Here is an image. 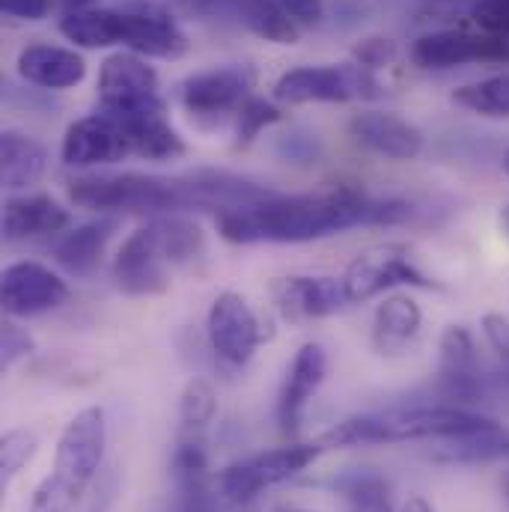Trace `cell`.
I'll return each mask as SVG.
<instances>
[{
	"label": "cell",
	"instance_id": "5b68a950",
	"mask_svg": "<svg viewBox=\"0 0 509 512\" xmlns=\"http://www.w3.org/2000/svg\"><path fill=\"white\" fill-rule=\"evenodd\" d=\"M382 84L370 69L358 63L340 66H301L289 69L274 81V99L280 105H310V102H355L379 99Z\"/></svg>",
	"mask_w": 509,
	"mask_h": 512
},
{
	"label": "cell",
	"instance_id": "f546056e",
	"mask_svg": "<svg viewBox=\"0 0 509 512\" xmlns=\"http://www.w3.org/2000/svg\"><path fill=\"white\" fill-rule=\"evenodd\" d=\"M277 120H280V108L277 105H271V102H265L259 96H251L236 111V146H248L262 128L277 123Z\"/></svg>",
	"mask_w": 509,
	"mask_h": 512
},
{
	"label": "cell",
	"instance_id": "6da1fadb",
	"mask_svg": "<svg viewBox=\"0 0 509 512\" xmlns=\"http://www.w3.org/2000/svg\"><path fill=\"white\" fill-rule=\"evenodd\" d=\"M411 206L399 200H370L352 188L325 194H265L254 203L230 206L215 215L218 233L233 245H301L361 224H399Z\"/></svg>",
	"mask_w": 509,
	"mask_h": 512
},
{
	"label": "cell",
	"instance_id": "74e56055",
	"mask_svg": "<svg viewBox=\"0 0 509 512\" xmlns=\"http://www.w3.org/2000/svg\"><path fill=\"white\" fill-rule=\"evenodd\" d=\"M66 6V12H75V9H93L96 0H60Z\"/></svg>",
	"mask_w": 509,
	"mask_h": 512
},
{
	"label": "cell",
	"instance_id": "2e32d148",
	"mask_svg": "<svg viewBox=\"0 0 509 512\" xmlns=\"http://www.w3.org/2000/svg\"><path fill=\"white\" fill-rule=\"evenodd\" d=\"M158 96V75L137 54H111L99 69V108H123Z\"/></svg>",
	"mask_w": 509,
	"mask_h": 512
},
{
	"label": "cell",
	"instance_id": "8992f818",
	"mask_svg": "<svg viewBox=\"0 0 509 512\" xmlns=\"http://www.w3.org/2000/svg\"><path fill=\"white\" fill-rule=\"evenodd\" d=\"M393 286H417L432 289L435 280H429L402 245H376L364 254H358L349 268L343 271V289L349 304H364L376 295H382Z\"/></svg>",
	"mask_w": 509,
	"mask_h": 512
},
{
	"label": "cell",
	"instance_id": "9c48e42d",
	"mask_svg": "<svg viewBox=\"0 0 509 512\" xmlns=\"http://www.w3.org/2000/svg\"><path fill=\"white\" fill-rule=\"evenodd\" d=\"M170 262L158 245L152 224L128 233L114 256V280L131 298H149L170 289Z\"/></svg>",
	"mask_w": 509,
	"mask_h": 512
},
{
	"label": "cell",
	"instance_id": "ac0fdd59",
	"mask_svg": "<svg viewBox=\"0 0 509 512\" xmlns=\"http://www.w3.org/2000/svg\"><path fill=\"white\" fill-rule=\"evenodd\" d=\"M18 75L42 90H69L87 78V63L78 51L60 45H27L15 63Z\"/></svg>",
	"mask_w": 509,
	"mask_h": 512
},
{
	"label": "cell",
	"instance_id": "b9f144b4",
	"mask_svg": "<svg viewBox=\"0 0 509 512\" xmlns=\"http://www.w3.org/2000/svg\"><path fill=\"white\" fill-rule=\"evenodd\" d=\"M274 512H310V510H298V507H277Z\"/></svg>",
	"mask_w": 509,
	"mask_h": 512
},
{
	"label": "cell",
	"instance_id": "ab89813d",
	"mask_svg": "<svg viewBox=\"0 0 509 512\" xmlns=\"http://www.w3.org/2000/svg\"><path fill=\"white\" fill-rule=\"evenodd\" d=\"M358 512H390V510H387V504H370V507H361Z\"/></svg>",
	"mask_w": 509,
	"mask_h": 512
},
{
	"label": "cell",
	"instance_id": "8fae6325",
	"mask_svg": "<svg viewBox=\"0 0 509 512\" xmlns=\"http://www.w3.org/2000/svg\"><path fill=\"white\" fill-rule=\"evenodd\" d=\"M254 81V69L248 66H215L185 78L179 99L194 114H227L239 111L254 96Z\"/></svg>",
	"mask_w": 509,
	"mask_h": 512
},
{
	"label": "cell",
	"instance_id": "4fadbf2b",
	"mask_svg": "<svg viewBox=\"0 0 509 512\" xmlns=\"http://www.w3.org/2000/svg\"><path fill=\"white\" fill-rule=\"evenodd\" d=\"M328 376V355L319 343H304L289 370H286V379L283 387L277 393V423H280V432L286 435H295L304 423V414H307V405L310 399L316 396V390L322 387Z\"/></svg>",
	"mask_w": 509,
	"mask_h": 512
},
{
	"label": "cell",
	"instance_id": "cb8c5ba5",
	"mask_svg": "<svg viewBox=\"0 0 509 512\" xmlns=\"http://www.w3.org/2000/svg\"><path fill=\"white\" fill-rule=\"evenodd\" d=\"M218 414V393L206 379H191L179 399V441H206V429Z\"/></svg>",
	"mask_w": 509,
	"mask_h": 512
},
{
	"label": "cell",
	"instance_id": "1f68e13d",
	"mask_svg": "<svg viewBox=\"0 0 509 512\" xmlns=\"http://www.w3.org/2000/svg\"><path fill=\"white\" fill-rule=\"evenodd\" d=\"M474 21L483 33L492 36H509V0H477Z\"/></svg>",
	"mask_w": 509,
	"mask_h": 512
},
{
	"label": "cell",
	"instance_id": "484cf974",
	"mask_svg": "<svg viewBox=\"0 0 509 512\" xmlns=\"http://www.w3.org/2000/svg\"><path fill=\"white\" fill-rule=\"evenodd\" d=\"M453 102L465 111L480 114V117L509 120V72L459 87L453 93Z\"/></svg>",
	"mask_w": 509,
	"mask_h": 512
},
{
	"label": "cell",
	"instance_id": "d4e9b609",
	"mask_svg": "<svg viewBox=\"0 0 509 512\" xmlns=\"http://www.w3.org/2000/svg\"><path fill=\"white\" fill-rule=\"evenodd\" d=\"M242 24L254 36L274 45H295L301 39V27L277 0H242Z\"/></svg>",
	"mask_w": 509,
	"mask_h": 512
},
{
	"label": "cell",
	"instance_id": "e0dca14e",
	"mask_svg": "<svg viewBox=\"0 0 509 512\" xmlns=\"http://www.w3.org/2000/svg\"><path fill=\"white\" fill-rule=\"evenodd\" d=\"M123 15H126L123 48H128L131 54L161 57V60H173V57L185 54L188 39L170 15L149 9V6L123 9Z\"/></svg>",
	"mask_w": 509,
	"mask_h": 512
},
{
	"label": "cell",
	"instance_id": "60d3db41",
	"mask_svg": "<svg viewBox=\"0 0 509 512\" xmlns=\"http://www.w3.org/2000/svg\"><path fill=\"white\" fill-rule=\"evenodd\" d=\"M501 489H504V501H507V510H509V471L504 474V480H501Z\"/></svg>",
	"mask_w": 509,
	"mask_h": 512
},
{
	"label": "cell",
	"instance_id": "7a4b0ae2",
	"mask_svg": "<svg viewBox=\"0 0 509 512\" xmlns=\"http://www.w3.org/2000/svg\"><path fill=\"white\" fill-rule=\"evenodd\" d=\"M504 429L498 420L456 408V405H417L387 414H361L340 420L328 432H322L316 441L322 450H343L358 444H396V441H420V438H438V441H459L483 432Z\"/></svg>",
	"mask_w": 509,
	"mask_h": 512
},
{
	"label": "cell",
	"instance_id": "d6986e66",
	"mask_svg": "<svg viewBox=\"0 0 509 512\" xmlns=\"http://www.w3.org/2000/svg\"><path fill=\"white\" fill-rule=\"evenodd\" d=\"M48 167V152L39 140L21 131H3L0 137V176L9 194L33 188Z\"/></svg>",
	"mask_w": 509,
	"mask_h": 512
},
{
	"label": "cell",
	"instance_id": "7402d4cb",
	"mask_svg": "<svg viewBox=\"0 0 509 512\" xmlns=\"http://www.w3.org/2000/svg\"><path fill=\"white\" fill-rule=\"evenodd\" d=\"M60 33L81 48L123 45L126 15L123 9H75L60 18Z\"/></svg>",
	"mask_w": 509,
	"mask_h": 512
},
{
	"label": "cell",
	"instance_id": "ffe728a7",
	"mask_svg": "<svg viewBox=\"0 0 509 512\" xmlns=\"http://www.w3.org/2000/svg\"><path fill=\"white\" fill-rule=\"evenodd\" d=\"M423 313L411 295H390L373 316V346L379 355H399L420 334Z\"/></svg>",
	"mask_w": 509,
	"mask_h": 512
},
{
	"label": "cell",
	"instance_id": "52a82bcc",
	"mask_svg": "<svg viewBox=\"0 0 509 512\" xmlns=\"http://www.w3.org/2000/svg\"><path fill=\"white\" fill-rule=\"evenodd\" d=\"M206 334H209L212 352L230 367H245L265 340L262 322L254 313V307L248 304V298L230 289L215 295L206 313Z\"/></svg>",
	"mask_w": 509,
	"mask_h": 512
},
{
	"label": "cell",
	"instance_id": "ba28073f",
	"mask_svg": "<svg viewBox=\"0 0 509 512\" xmlns=\"http://www.w3.org/2000/svg\"><path fill=\"white\" fill-rule=\"evenodd\" d=\"M69 298V283L42 262L18 259L3 268L0 301L9 319H30L57 310Z\"/></svg>",
	"mask_w": 509,
	"mask_h": 512
},
{
	"label": "cell",
	"instance_id": "f35d334b",
	"mask_svg": "<svg viewBox=\"0 0 509 512\" xmlns=\"http://www.w3.org/2000/svg\"><path fill=\"white\" fill-rule=\"evenodd\" d=\"M501 230L509 236V203L501 209Z\"/></svg>",
	"mask_w": 509,
	"mask_h": 512
},
{
	"label": "cell",
	"instance_id": "603a6c76",
	"mask_svg": "<svg viewBox=\"0 0 509 512\" xmlns=\"http://www.w3.org/2000/svg\"><path fill=\"white\" fill-rule=\"evenodd\" d=\"M152 230L158 236V245L167 256V262L176 268V265H191L194 259H200L206 251V242H203V230L188 221V218H179V215H155L152 221Z\"/></svg>",
	"mask_w": 509,
	"mask_h": 512
},
{
	"label": "cell",
	"instance_id": "4dcf8cb0",
	"mask_svg": "<svg viewBox=\"0 0 509 512\" xmlns=\"http://www.w3.org/2000/svg\"><path fill=\"white\" fill-rule=\"evenodd\" d=\"M33 349H36L33 337H30L21 325H15L12 319H6V322H3V355H0L3 370H12V367H15L21 358H27Z\"/></svg>",
	"mask_w": 509,
	"mask_h": 512
},
{
	"label": "cell",
	"instance_id": "e575fe53",
	"mask_svg": "<svg viewBox=\"0 0 509 512\" xmlns=\"http://www.w3.org/2000/svg\"><path fill=\"white\" fill-rule=\"evenodd\" d=\"M483 337H486V343L495 349V355L498 358H504L509 361V322L501 316V313H486L483 316Z\"/></svg>",
	"mask_w": 509,
	"mask_h": 512
},
{
	"label": "cell",
	"instance_id": "7c38bea8",
	"mask_svg": "<svg viewBox=\"0 0 509 512\" xmlns=\"http://www.w3.org/2000/svg\"><path fill=\"white\" fill-rule=\"evenodd\" d=\"M131 155L128 137L123 128L117 126L111 117H105L102 111L75 120L66 128L63 146H60V158L69 167H102V164H117Z\"/></svg>",
	"mask_w": 509,
	"mask_h": 512
},
{
	"label": "cell",
	"instance_id": "ee69618b",
	"mask_svg": "<svg viewBox=\"0 0 509 512\" xmlns=\"http://www.w3.org/2000/svg\"><path fill=\"white\" fill-rule=\"evenodd\" d=\"M93 512H105V504H102V507L96 504V507H93Z\"/></svg>",
	"mask_w": 509,
	"mask_h": 512
},
{
	"label": "cell",
	"instance_id": "44dd1931",
	"mask_svg": "<svg viewBox=\"0 0 509 512\" xmlns=\"http://www.w3.org/2000/svg\"><path fill=\"white\" fill-rule=\"evenodd\" d=\"M117 221H90V224H78L69 233L60 236V242L54 245V256L57 262L75 274V277H87L99 268L102 256H105V245L114 233Z\"/></svg>",
	"mask_w": 509,
	"mask_h": 512
},
{
	"label": "cell",
	"instance_id": "83f0119b",
	"mask_svg": "<svg viewBox=\"0 0 509 512\" xmlns=\"http://www.w3.org/2000/svg\"><path fill=\"white\" fill-rule=\"evenodd\" d=\"M474 337L465 325H447L441 334V370L450 379H465L474 367Z\"/></svg>",
	"mask_w": 509,
	"mask_h": 512
},
{
	"label": "cell",
	"instance_id": "f1b7e54d",
	"mask_svg": "<svg viewBox=\"0 0 509 512\" xmlns=\"http://www.w3.org/2000/svg\"><path fill=\"white\" fill-rule=\"evenodd\" d=\"M450 459L459 462H477V459H498L509 456V432H483V435H471V438H459L450 441Z\"/></svg>",
	"mask_w": 509,
	"mask_h": 512
},
{
	"label": "cell",
	"instance_id": "d590c367",
	"mask_svg": "<svg viewBox=\"0 0 509 512\" xmlns=\"http://www.w3.org/2000/svg\"><path fill=\"white\" fill-rule=\"evenodd\" d=\"M0 9L21 21H42L51 12V0H0Z\"/></svg>",
	"mask_w": 509,
	"mask_h": 512
},
{
	"label": "cell",
	"instance_id": "277c9868",
	"mask_svg": "<svg viewBox=\"0 0 509 512\" xmlns=\"http://www.w3.org/2000/svg\"><path fill=\"white\" fill-rule=\"evenodd\" d=\"M322 453L325 450L319 441L289 444V447L256 453V456L227 465L218 474V489L230 504H251L262 492H268V489L298 477L301 471H307Z\"/></svg>",
	"mask_w": 509,
	"mask_h": 512
},
{
	"label": "cell",
	"instance_id": "7bdbcfd3",
	"mask_svg": "<svg viewBox=\"0 0 509 512\" xmlns=\"http://www.w3.org/2000/svg\"><path fill=\"white\" fill-rule=\"evenodd\" d=\"M504 170H507V176H509V149L504 152Z\"/></svg>",
	"mask_w": 509,
	"mask_h": 512
},
{
	"label": "cell",
	"instance_id": "9a60e30c",
	"mask_svg": "<svg viewBox=\"0 0 509 512\" xmlns=\"http://www.w3.org/2000/svg\"><path fill=\"white\" fill-rule=\"evenodd\" d=\"M69 209L51 194H18L3 203V239L24 242L54 236L69 227Z\"/></svg>",
	"mask_w": 509,
	"mask_h": 512
},
{
	"label": "cell",
	"instance_id": "d6a6232c",
	"mask_svg": "<svg viewBox=\"0 0 509 512\" xmlns=\"http://www.w3.org/2000/svg\"><path fill=\"white\" fill-rule=\"evenodd\" d=\"M396 60V42L382 39V36H373V39H364L358 48H355V63L364 66V69H384Z\"/></svg>",
	"mask_w": 509,
	"mask_h": 512
},
{
	"label": "cell",
	"instance_id": "8d00e7d4",
	"mask_svg": "<svg viewBox=\"0 0 509 512\" xmlns=\"http://www.w3.org/2000/svg\"><path fill=\"white\" fill-rule=\"evenodd\" d=\"M402 512H435V510H432V504H429L426 498H420V495H411V498L402 504Z\"/></svg>",
	"mask_w": 509,
	"mask_h": 512
},
{
	"label": "cell",
	"instance_id": "5bb4252c",
	"mask_svg": "<svg viewBox=\"0 0 509 512\" xmlns=\"http://www.w3.org/2000/svg\"><path fill=\"white\" fill-rule=\"evenodd\" d=\"M349 134L367 152L387 161H414L423 152V131L384 111H361L349 120Z\"/></svg>",
	"mask_w": 509,
	"mask_h": 512
},
{
	"label": "cell",
	"instance_id": "30bf717a",
	"mask_svg": "<svg viewBox=\"0 0 509 512\" xmlns=\"http://www.w3.org/2000/svg\"><path fill=\"white\" fill-rule=\"evenodd\" d=\"M271 298L283 319L289 322H310L334 316L349 304L343 277H325V274H292L280 277L271 286Z\"/></svg>",
	"mask_w": 509,
	"mask_h": 512
},
{
	"label": "cell",
	"instance_id": "836d02e7",
	"mask_svg": "<svg viewBox=\"0 0 509 512\" xmlns=\"http://www.w3.org/2000/svg\"><path fill=\"white\" fill-rule=\"evenodd\" d=\"M298 27H316L325 18V0H277Z\"/></svg>",
	"mask_w": 509,
	"mask_h": 512
},
{
	"label": "cell",
	"instance_id": "4316f807",
	"mask_svg": "<svg viewBox=\"0 0 509 512\" xmlns=\"http://www.w3.org/2000/svg\"><path fill=\"white\" fill-rule=\"evenodd\" d=\"M39 438L30 429H9L0 441V480L3 492L15 483V477L27 468V462L36 456Z\"/></svg>",
	"mask_w": 509,
	"mask_h": 512
},
{
	"label": "cell",
	"instance_id": "3957f363",
	"mask_svg": "<svg viewBox=\"0 0 509 512\" xmlns=\"http://www.w3.org/2000/svg\"><path fill=\"white\" fill-rule=\"evenodd\" d=\"M108 444V423L99 405L78 411L57 438L54 468L36 486L27 512H78L99 477Z\"/></svg>",
	"mask_w": 509,
	"mask_h": 512
}]
</instances>
